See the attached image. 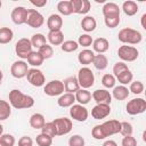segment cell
Returning <instances> with one entry per match:
<instances>
[{
  "label": "cell",
  "mask_w": 146,
  "mask_h": 146,
  "mask_svg": "<svg viewBox=\"0 0 146 146\" xmlns=\"http://www.w3.org/2000/svg\"><path fill=\"white\" fill-rule=\"evenodd\" d=\"M0 145L1 146H14L15 145V138L13 135L3 133L0 136Z\"/></svg>",
  "instance_id": "7bdbcfd3"
},
{
  "label": "cell",
  "mask_w": 146,
  "mask_h": 146,
  "mask_svg": "<svg viewBox=\"0 0 146 146\" xmlns=\"http://www.w3.org/2000/svg\"><path fill=\"white\" fill-rule=\"evenodd\" d=\"M72 10L75 14H87L90 10L91 3L89 0H70Z\"/></svg>",
  "instance_id": "e0dca14e"
},
{
  "label": "cell",
  "mask_w": 146,
  "mask_h": 146,
  "mask_svg": "<svg viewBox=\"0 0 146 146\" xmlns=\"http://www.w3.org/2000/svg\"><path fill=\"white\" fill-rule=\"evenodd\" d=\"M31 44L32 47H35V48H41L42 46H44L47 43V40H46V36L42 34V33H35L32 35L31 38Z\"/></svg>",
  "instance_id": "836d02e7"
},
{
  "label": "cell",
  "mask_w": 146,
  "mask_h": 146,
  "mask_svg": "<svg viewBox=\"0 0 146 146\" xmlns=\"http://www.w3.org/2000/svg\"><path fill=\"white\" fill-rule=\"evenodd\" d=\"M122 146H137V140L132 136H125L122 139Z\"/></svg>",
  "instance_id": "f907efd6"
},
{
  "label": "cell",
  "mask_w": 146,
  "mask_h": 146,
  "mask_svg": "<svg viewBox=\"0 0 146 146\" xmlns=\"http://www.w3.org/2000/svg\"><path fill=\"white\" fill-rule=\"evenodd\" d=\"M145 18H146V14H144V15L141 16V26H143V29H145V30H146V25H145Z\"/></svg>",
  "instance_id": "11a10c76"
},
{
  "label": "cell",
  "mask_w": 146,
  "mask_h": 146,
  "mask_svg": "<svg viewBox=\"0 0 146 146\" xmlns=\"http://www.w3.org/2000/svg\"><path fill=\"white\" fill-rule=\"evenodd\" d=\"M111 113V106L106 104H97L91 110V116L96 120L105 119Z\"/></svg>",
  "instance_id": "2e32d148"
},
{
  "label": "cell",
  "mask_w": 146,
  "mask_h": 146,
  "mask_svg": "<svg viewBox=\"0 0 146 146\" xmlns=\"http://www.w3.org/2000/svg\"><path fill=\"white\" fill-rule=\"evenodd\" d=\"M10 17H11V21L14 24L16 25H22L26 22V17H27V9L25 7H22V6H18V7H15L10 14Z\"/></svg>",
  "instance_id": "4fadbf2b"
},
{
  "label": "cell",
  "mask_w": 146,
  "mask_h": 146,
  "mask_svg": "<svg viewBox=\"0 0 146 146\" xmlns=\"http://www.w3.org/2000/svg\"><path fill=\"white\" fill-rule=\"evenodd\" d=\"M29 26L33 29L41 27L44 23V18L41 13H39L36 9H27V17L25 22Z\"/></svg>",
  "instance_id": "ba28073f"
},
{
  "label": "cell",
  "mask_w": 146,
  "mask_h": 146,
  "mask_svg": "<svg viewBox=\"0 0 146 146\" xmlns=\"http://www.w3.org/2000/svg\"><path fill=\"white\" fill-rule=\"evenodd\" d=\"M103 146H117V144H116L114 140H111V139H108V140L104 141Z\"/></svg>",
  "instance_id": "db71d44e"
},
{
  "label": "cell",
  "mask_w": 146,
  "mask_h": 146,
  "mask_svg": "<svg viewBox=\"0 0 146 146\" xmlns=\"http://www.w3.org/2000/svg\"><path fill=\"white\" fill-rule=\"evenodd\" d=\"M129 91H131L132 94L135 95H139L144 91V84L141 81H132L130 83V88H129Z\"/></svg>",
  "instance_id": "f6af8a7d"
},
{
  "label": "cell",
  "mask_w": 146,
  "mask_h": 146,
  "mask_svg": "<svg viewBox=\"0 0 146 146\" xmlns=\"http://www.w3.org/2000/svg\"><path fill=\"white\" fill-rule=\"evenodd\" d=\"M60 48L65 52H73L79 48V44L74 40H66L60 44Z\"/></svg>",
  "instance_id": "8d00e7d4"
},
{
  "label": "cell",
  "mask_w": 146,
  "mask_h": 146,
  "mask_svg": "<svg viewBox=\"0 0 146 146\" xmlns=\"http://www.w3.org/2000/svg\"><path fill=\"white\" fill-rule=\"evenodd\" d=\"M27 81L34 86V87H42L44 83H46V78H44V74L42 73L41 70L39 68H29L27 73H26V76Z\"/></svg>",
  "instance_id": "52a82bcc"
},
{
  "label": "cell",
  "mask_w": 146,
  "mask_h": 146,
  "mask_svg": "<svg viewBox=\"0 0 146 146\" xmlns=\"http://www.w3.org/2000/svg\"><path fill=\"white\" fill-rule=\"evenodd\" d=\"M1 135H3V127H2V124H0V136Z\"/></svg>",
  "instance_id": "6f0895ef"
},
{
  "label": "cell",
  "mask_w": 146,
  "mask_h": 146,
  "mask_svg": "<svg viewBox=\"0 0 146 146\" xmlns=\"http://www.w3.org/2000/svg\"><path fill=\"white\" fill-rule=\"evenodd\" d=\"M43 60H44V59H43V57L39 54V51H32V52L29 55V57H27V63H29L30 65L34 66V67H38V66L42 65Z\"/></svg>",
  "instance_id": "d6a6232c"
},
{
  "label": "cell",
  "mask_w": 146,
  "mask_h": 146,
  "mask_svg": "<svg viewBox=\"0 0 146 146\" xmlns=\"http://www.w3.org/2000/svg\"><path fill=\"white\" fill-rule=\"evenodd\" d=\"M52 122L55 124L57 136L67 135L72 130V128H73L72 121L70 119H67V117H58V119H55Z\"/></svg>",
  "instance_id": "9c48e42d"
},
{
  "label": "cell",
  "mask_w": 146,
  "mask_h": 146,
  "mask_svg": "<svg viewBox=\"0 0 146 146\" xmlns=\"http://www.w3.org/2000/svg\"><path fill=\"white\" fill-rule=\"evenodd\" d=\"M47 39L51 46H60L64 42V33L60 30L59 31H49Z\"/></svg>",
  "instance_id": "7402d4cb"
},
{
  "label": "cell",
  "mask_w": 146,
  "mask_h": 146,
  "mask_svg": "<svg viewBox=\"0 0 146 146\" xmlns=\"http://www.w3.org/2000/svg\"><path fill=\"white\" fill-rule=\"evenodd\" d=\"M91 97L94 98V100L97 104L111 105V102H112V95L106 89H97V90H95L92 92Z\"/></svg>",
  "instance_id": "9a60e30c"
},
{
  "label": "cell",
  "mask_w": 146,
  "mask_h": 146,
  "mask_svg": "<svg viewBox=\"0 0 146 146\" xmlns=\"http://www.w3.org/2000/svg\"><path fill=\"white\" fill-rule=\"evenodd\" d=\"M125 110H127V113L130 115L141 114L146 110V100L144 98H133L128 102Z\"/></svg>",
  "instance_id": "8992f818"
},
{
  "label": "cell",
  "mask_w": 146,
  "mask_h": 146,
  "mask_svg": "<svg viewBox=\"0 0 146 146\" xmlns=\"http://www.w3.org/2000/svg\"><path fill=\"white\" fill-rule=\"evenodd\" d=\"M1 6H2V2H1V0H0V8H1Z\"/></svg>",
  "instance_id": "680465c9"
},
{
  "label": "cell",
  "mask_w": 146,
  "mask_h": 146,
  "mask_svg": "<svg viewBox=\"0 0 146 146\" xmlns=\"http://www.w3.org/2000/svg\"><path fill=\"white\" fill-rule=\"evenodd\" d=\"M29 123L33 129H42V127L46 123V120H44V116L41 113H34V114L31 115V117L29 120Z\"/></svg>",
  "instance_id": "484cf974"
},
{
  "label": "cell",
  "mask_w": 146,
  "mask_h": 146,
  "mask_svg": "<svg viewBox=\"0 0 146 146\" xmlns=\"http://www.w3.org/2000/svg\"><path fill=\"white\" fill-rule=\"evenodd\" d=\"M35 141H36V144H38L39 146H51V144H52V138L41 132V133H39V135L36 136Z\"/></svg>",
  "instance_id": "f35d334b"
},
{
  "label": "cell",
  "mask_w": 146,
  "mask_h": 146,
  "mask_svg": "<svg viewBox=\"0 0 146 146\" xmlns=\"http://www.w3.org/2000/svg\"><path fill=\"white\" fill-rule=\"evenodd\" d=\"M27 71H29V66H27V63H25L24 60H16L11 64V67H10V73L16 79H22L26 76Z\"/></svg>",
  "instance_id": "7c38bea8"
},
{
  "label": "cell",
  "mask_w": 146,
  "mask_h": 146,
  "mask_svg": "<svg viewBox=\"0 0 146 146\" xmlns=\"http://www.w3.org/2000/svg\"><path fill=\"white\" fill-rule=\"evenodd\" d=\"M104 23H105V25H106L107 27H110V29L116 27V26L120 24V15L105 17V18H104Z\"/></svg>",
  "instance_id": "ee69618b"
},
{
  "label": "cell",
  "mask_w": 146,
  "mask_h": 146,
  "mask_svg": "<svg viewBox=\"0 0 146 146\" xmlns=\"http://www.w3.org/2000/svg\"><path fill=\"white\" fill-rule=\"evenodd\" d=\"M122 10L123 13L127 15V16H133L138 13V5L132 1V0H128V1H124L123 5H122Z\"/></svg>",
  "instance_id": "83f0119b"
},
{
  "label": "cell",
  "mask_w": 146,
  "mask_h": 146,
  "mask_svg": "<svg viewBox=\"0 0 146 146\" xmlns=\"http://www.w3.org/2000/svg\"><path fill=\"white\" fill-rule=\"evenodd\" d=\"M39 54L43 57V59H48V58H50V57H52V55H54V49H52V47L50 46V44H48V43H46L44 46H42L41 48H39Z\"/></svg>",
  "instance_id": "ab89813d"
},
{
  "label": "cell",
  "mask_w": 146,
  "mask_h": 146,
  "mask_svg": "<svg viewBox=\"0 0 146 146\" xmlns=\"http://www.w3.org/2000/svg\"><path fill=\"white\" fill-rule=\"evenodd\" d=\"M129 95H130V91L125 86L114 87V89L112 91V96L117 100H124L129 97Z\"/></svg>",
  "instance_id": "d4e9b609"
},
{
  "label": "cell",
  "mask_w": 146,
  "mask_h": 146,
  "mask_svg": "<svg viewBox=\"0 0 146 146\" xmlns=\"http://www.w3.org/2000/svg\"><path fill=\"white\" fill-rule=\"evenodd\" d=\"M92 38L89 35V34H81L79 36V40H78V44L79 46H82V47H89L92 44Z\"/></svg>",
  "instance_id": "7dc6e473"
},
{
  "label": "cell",
  "mask_w": 146,
  "mask_h": 146,
  "mask_svg": "<svg viewBox=\"0 0 146 146\" xmlns=\"http://www.w3.org/2000/svg\"><path fill=\"white\" fill-rule=\"evenodd\" d=\"M92 48H94V51L98 54H104L108 50L110 43L105 38H97L96 40L92 41Z\"/></svg>",
  "instance_id": "ffe728a7"
},
{
  "label": "cell",
  "mask_w": 146,
  "mask_h": 146,
  "mask_svg": "<svg viewBox=\"0 0 146 146\" xmlns=\"http://www.w3.org/2000/svg\"><path fill=\"white\" fill-rule=\"evenodd\" d=\"M120 7L114 3V2H106L103 6V15L104 17H110V16H117L120 15Z\"/></svg>",
  "instance_id": "44dd1931"
},
{
  "label": "cell",
  "mask_w": 146,
  "mask_h": 146,
  "mask_svg": "<svg viewBox=\"0 0 146 146\" xmlns=\"http://www.w3.org/2000/svg\"><path fill=\"white\" fill-rule=\"evenodd\" d=\"M117 39L122 43H125V44H138L141 41L143 35L139 31H137L135 29L124 27L119 32Z\"/></svg>",
  "instance_id": "7a4b0ae2"
},
{
  "label": "cell",
  "mask_w": 146,
  "mask_h": 146,
  "mask_svg": "<svg viewBox=\"0 0 146 146\" xmlns=\"http://www.w3.org/2000/svg\"><path fill=\"white\" fill-rule=\"evenodd\" d=\"M30 2H31L33 6H35V7H43V6H46V5H47V2H48V1H47V0H41V1H38V0H36V1H34V0H31Z\"/></svg>",
  "instance_id": "f5cc1de1"
},
{
  "label": "cell",
  "mask_w": 146,
  "mask_h": 146,
  "mask_svg": "<svg viewBox=\"0 0 146 146\" xmlns=\"http://www.w3.org/2000/svg\"><path fill=\"white\" fill-rule=\"evenodd\" d=\"M2 79H3V73H2V71L0 70V84H1V82H2Z\"/></svg>",
  "instance_id": "9f6ffc18"
},
{
  "label": "cell",
  "mask_w": 146,
  "mask_h": 146,
  "mask_svg": "<svg viewBox=\"0 0 146 146\" xmlns=\"http://www.w3.org/2000/svg\"><path fill=\"white\" fill-rule=\"evenodd\" d=\"M78 82H79V86L82 88V89H88L90 87L94 86V82H95V76H94V73L92 71L84 66V67H81L79 70V73H78Z\"/></svg>",
  "instance_id": "3957f363"
},
{
  "label": "cell",
  "mask_w": 146,
  "mask_h": 146,
  "mask_svg": "<svg viewBox=\"0 0 146 146\" xmlns=\"http://www.w3.org/2000/svg\"><path fill=\"white\" fill-rule=\"evenodd\" d=\"M94 57H95V52L90 49H84L82 51L79 52L78 55V60L80 64L82 65H89L92 63L94 60Z\"/></svg>",
  "instance_id": "603a6c76"
},
{
  "label": "cell",
  "mask_w": 146,
  "mask_h": 146,
  "mask_svg": "<svg viewBox=\"0 0 146 146\" xmlns=\"http://www.w3.org/2000/svg\"><path fill=\"white\" fill-rule=\"evenodd\" d=\"M92 64H94V66H95L97 70L103 71V70H105V68L107 67V65H108V59H107V57H106L105 55L98 54V55H95L94 60H92Z\"/></svg>",
  "instance_id": "f546056e"
},
{
  "label": "cell",
  "mask_w": 146,
  "mask_h": 146,
  "mask_svg": "<svg viewBox=\"0 0 146 146\" xmlns=\"http://www.w3.org/2000/svg\"><path fill=\"white\" fill-rule=\"evenodd\" d=\"M47 26L49 31H59L63 26V18L58 14H51L47 19Z\"/></svg>",
  "instance_id": "ac0fdd59"
},
{
  "label": "cell",
  "mask_w": 146,
  "mask_h": 146,
  "mask_svg": "<svg viewBox=\"0 0 146 146\" xmlns=\"http://www.w3.org/2000/svg\"><path fill=\"white\" fill-rule=\"evenodd\" d=\"M129 67L127 66V64H124L123 62H117L114 64L113 66V73H114V76H117L120 73H122L123 71L128 70Z\"/></svg>",
  "instance_id": "681fc988"
},
{
  "label": "cell",
  "mask_w": 146,
  "mask_h": 146,
  "mask_svg": "<svg viewBox=\"0 0 146 146\" xmlns=\"http://www.w3.org/2000/svg\"><path fill=\"white\" fill-rule=\"evenodd\" d=\"M70 115L73 120L78 121V122H84L88 119V110L80 104H73L70 108Z\"/></svg>",
  "instance_id": "8fae6325"
},
{
  "label": "cell",
  "mask_w": 146,
  "mask_h": 146,
  "mask_svg": "<svg viewBox=\"0 0 146 146\" xmlns=\"http://www.w3.org/2000/svg\"><path fill=\"white\" fill-rule=\"evenodd\" d=\"M117 55L123 62H133L138 58L139 51L137 48L128 44H123L117 49Z\"/></svg>",
  "instance_id": "5b68a950"
},
{
  "label": "cell",
  "mask_w": 146,
  "mask_h": 146,
  "mask_svg": "<svg viewBox=\"0 0 146 146\" xmlns=\"http://www.w3.org/2000/svg\"><path fill=\"white\" fill-rule=\"evenodd\" d=\"M115 78L119 80V82H120L122 86H124V84H128V83L132 82V78H133V75H132L131 71L128 68V70L123 71L122 73H120V74H119L117 76H115Z\"/></svg>",
  "instance_id": "d590c367"
},
{
  "label": "cell",
  "mask_w": 146,
  "mask_h": 146,
  "mask_svg": "<svg viewBox=\"0 0 146 146\" xmlns=\"http://www.w3.org/2000/svg\"><path fill=\"white\" fill-rule=\"evenodd\" d=\"M11 114V106L8 102L0 99V121L7 120Z\"/></svg>",
  "instance_id": "4dcf8cb0"
},
{
  "label": "cell",
  "mask_w": 146,
  "mask_h": 146,
  "mask_svg": "<svg viewBox=\"0 0 146 146\" xmlns=\"http://www.w3.org/2000/svg\"><path fill=\"white\" fill-rule=\"evenodd\" d=\"M41 132L44 133V135H47V136H49V137H51V138H54V137L57 136L56 128H55V124H54L52 121L44 123V125H43L42 129H41Z\"/></svg>",
  "instance_id": "74e56055"
},
{
  "label": "cell",
  "mask_w": 146,
  "mask_h": 146,
  "mask_svg": "<svg viewBox=\"0 0 146 146\" xmlns=\"http://www.w3.org/2000/svg\"><path fill=\"white\" fill-rule=\"evenodd\" d=\"M102 84L105 88H114L115 86V76L113 74H104L102 78Z\"/></svg>",
  "instance_id": "60d3db41"
},
{
  "label": "cell",
  "mask_w": 146,
  "mask_h": 146,
  "mask_svg": "<svg viewBox=\"0 0 146 146\" xmlns=\"http://www.w3.org/2000/svg\"><path fill=\"white\" fill-rule=\"evenodd\" d=\"M100 125H102V129H103L105 137H110L112 135L119 133L120 129H121V122L117 120H110V121L104 122Z\"/></svg>",
  "instance_id": "5bb4252c"
},
{
  "label": "cell",
  "mask_w": 146,
  "mask_h": 146,
  "mask_svg": "<svg viewBox=\"0 0 146 146\" xmlns=\"http://www.w3.org/2000/svg\"><path fill=\"white\" fill-rule=\"evenodd\" d=\"M63 84H64V90H65L66 92H70V94L76 92V91L80 89L78 79H76V76H74V75L66 78V79L63 81Z\"/></svg>",
  "instance_id": "d6986e66"
},
{
  "label": "cell",
  "mask_w": 146,
  "mask_h": 146,
  "mask_svg": "<svg viewBox=\"0 0 146 146\" xmlns=\"http://www.w3.org/2000/svg\"><path fill=\"white\" fill-rule=\"evenodd\" d=\"M97 26V22L92 16H86L81 21V27L86 32H92Z\"/></svg>",
  "instance_id": "f1b7e54d"
},
{
  "label": "cell",
  "mask_w": 146,
  "mask_h": 146,
  "mask_svg": "<svg viewBox=\"0 0 146 146\" xmlns=\"http://www.w3.org/2000/svg\"><path fill=\"white\" fill-rule=\"evenodd\" d=\"M57 9L58 11L64 15V16H68L71 14H73L72 10V6H71V1H59L57 5Z\"/></svg>",
  "instance_id": "e575fe53"
},
{
  "label": "cell",
  "mask_w": 146,
  "mask_h": 146,
  "mask_svg": "<svg viewBox=\"0 0 146 146\" xmlns=\"http://www.w3.org/2000/svg\"><path fill=\"white\" fill-rule=\"evenodd\" d=\"M9 104L14 108L22 110V108H30L34 105V99L33 97L23 94L19 89H13L9 95Z\"/></svg>",
  "instance_id": "6da1fadb"
},
{
  "label": "cell",
  "mask_w": 146,
  "mask_h": 146,
  "mask_svg": "<svg viewBox=\"0 0 146 146\" xmlns=\"http://www.w3.org/2000/svg\"><path fill=\"white\" fill-rule=\"evenodd\" d=\"M15 52L19 58L27 59L29 55L32 52V44H31L30 39L27 38L19 39L15 44Z\"/></svg>",
  "instance_id": "277c9868"
},
{
  "label": "cell",
  "mask_w": 146,
  "mask_h": 146,
  "mask_svg": "<svg viewBox=\"0 0 146 146\" xmlns=\"http://www.w3.org/2000/svg\"><path fill=\"white\" fill-rule=\"evenodd\" d=\"M74 103H75V96L74 94H70V92L62 94L57 100V104L60 107H71Z\"/></svg>",
  "instance_id": "cb8c5ba5"
},
{
  "label": "cell",
  "mask_w": 146,
  "mask_h": 146,
  "mask_svg": "<svg viewBox=\"0 0 146 146\" xmlns=\"http://www.w3.org/2000/svg\"><path fill=\"white\" fill-rule=\"evenodd\" d=\"M32 144H33V140L29 136H23L18 140V146H32Z\"/></svg>",
  "instance_id": "816d5d0a"
},
{
  "label": "cell",
  "mask_w": 146,
  "mask_h": 146,
  "mask_svg": "<svg viewBox=\"0 0 146 146\" xmlns=\"http://www.w3.org/2000/svg\"><path fill=\"white\" fill-rule=\"evenodd\" d=\"M91 136H92L95 139H97V140H102V139H105V138H106L105 135H104V132H103V129H102V125H100V124H97V125H95V127L92 128V130H91Z\"/></svg>",
  "instance_id": "c3c4849f"
},
{
  "label": "cell",
  "mask_w": 146,
  "mask_h": 146,
  "mask_svg": "<svg viewBox=\"0 0 146 146\" xmlns=\"http://www.w3.org/2000/svg\"><path fill=\"white\" fill-rule=\"evenodd\" d=\"M75 102H78L80 105H86L91 100V94L87 89H79L75 92Z\"/></svg>",
  "instance_id": "4316f807"
},
{
  "label": "cell",
  "mask_w": 146,
  "mask_h": 146,
  "mask_svg": "<svg viewBox=\"0 0 146 146\" xmlns=\"http://www.w3.org/2000/svg\"><path fill=\"white\" fill-rule=\"evenodd\" d=\"M43 91L46 95L50 96V97H54V96H59L64 92V84H63V81H59V80H51L50 82H48L44 88H43Z\"/></svg>",
  "instance_id": "30bf717a"
},
{
  "label": "cell",
  "mask_w": 146,
  "mask_h": 146,
  "mask_svg": "<svg viewBox=\"0 0 146 146\" xmlns=\"http://www.w3.org/2000/svg\"><path fill=\"white\" fill-rule=\"evenodd\" d=\"M84 144L86 141L80 135H74L68 139V146H84Z\"/></svg>",
  "instance_id": "bcb514c9"
},
{
  "label": "cell",
  "mask_w": 146,
  "mask_h": 146,
  "mask_svg": "<svg viewBox=\"0 0 146 146\" xmlns=\"http://www.w3.org/2000/svg\"><path fill=\"white\" fill-rule=\"evenodd\" d=\"M14 38V33L9 27H0V44L9 43Z\"/></svg>",
  "instance_id": "1f68e13d"
},
{
  "label": "cell",
  "mask_w": 146,
  "mask_h": 146,
  "mask_svg": "<svg viewBox=\"0 0 146 146\" xmlns=\"http://www.w3.org/2000/svg\"><path fill=\"white\" fill-rule=\"evenodd\" d=\"M132 132H133V128H132V124L127 122V121H123L121 122V129H120V133L125 137V136H132Z\"/></svg>",
  "instance_id": "b9f144b4"
}]
</instances>
